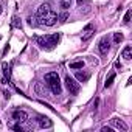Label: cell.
Masks as SVG:
<instances>
[{
  "label": "cell",
  "instance_id": "obj_13",
  "mask_svg": "<svg viewBox=\"0 0 132 132\" xmlns=\"http://www.w3.org/2000/svg\"><path fill=\"white\" fill-rule=\"evenodd\" d=\"M123 57H124L126 61H130V59H132V47H130V45L124 47V50H123Z\"/></svg>",
  "mask_w": 132,
  "mask_h": 132
},
{
  "label": "cell",
  "instance_id": "obj_10",
  "mask_svg": "<svg viewBox=\"0 0 132 132\" xmlns=\"http://www.w3.org/2000/svg\"><path fill=\"white\" fill-rule=\"evenodd\" d=\"M34 92H36V95H39V96H48V92L45 90V87H44L40 82H36V84H34Z\"/></svg>",
  "mask_w": 132,
  "mask_h": 132
},
{
  "label": "cell",
  "instance_id": "obj_5",
  "mask_svg": "<svg viewBox=\"0 0 132 132\" xmlns=\"http://www.w3.org/2000/svg\"><path fill=\"white\" fill-rule=\"evenodd\" d=\"M13 120L16 121V123H27L28 121V113L25 112V110H14L13 112Z\"/></svg>",
  "mask_w": 132,
  "mask_h": 132
},
{
  "label": "cell",
  "instance_id": "obj_14",
  "mask_svg": "<svg viewBox=\"0 0 132 132\" xmlns=\"http://www.w3.org/2000/svg\"><path fill=\"white\" fill-rule=\"evenodd\" d=\"M69 67H70L72 70H79V69L84 67V62H82V61H73V62H70Z\"/></svg>",
  "mask_w": 132,
  "mask_h": 132
},
{
  "label": "cell",
  "instance_id": "obj_25",
  "mask_svg": "<svg viewBox=\"0 0 132 132\" xmlns=\"http://www.w3.org/2000/svg\"><path fill=\"white\" fill-rule=\"evenodd\" d=\"M8 50H10V47L6 45V47H5V50H3V54H6V53H8Z\"/></svg>",
  "mask_w": 132,
  "mask_h": 132
},
{
  "label": "cell",
  "instance_id": "obj_7",
  "mask_svg": "<svg viewBox=\"0 0 132 132\" xmlns=\"http://www.w3.org/2000/svg\"><path fill=\"white\" fill-rule=\"evenodd\" d=\"M50 11H51V8H50V5H48V3L40 5V6H39V10H37V19H44Z\"/></svg>",
  "mask_w": 132,
  "mask_h": 132
},
{
  "label": "cell",
  "instance_id": "obj_20",
  "mask_svg": "<svg viewBox=\"0 0 132 132\" xmlns=\"http://www.w3.org/2000/svg\"><path fill=\"white\" fill-rule=\"evenodd\" d=\"M11 127H13V129H14L16 132H22V130H23V127H22V123H17V124H13Z\"/></svg>",
  "mask_w": 132,
  "mask_h": 132
},
{
  "label": "cell",
  "instance_id": "obj_15",
  "mask_svg": "<svg viewBox=\"0 0 132 132\" xmlns=\"http://www.w3.org/2000/svg\"><path fill=\"white\" fill-rule=\"evenodd\" d=\"M70 6H72V0H61V8L64 11H67Z\"/></svg>",
  "mask_w": 132,
  "mask_h": 132
},
{
  "label": "cell",
  "instance_id": "obj_16",
  "mask_svg": "<svg viewBox=\"0 0 132 132\" xmlns=\"http://www.w3.org/2000/svg\"><path fill=\"white\" fill-rule=\"evenodd\" d=\"M123 39H124L123 33H113V42H115V44H120Z\"/></svg>",
  "mask_w": 132,
  "mask_h": 132
},
{
  "label": "cell",
  "instance_id": "obj_22",
  "mask_svg": "<svg viewBox=\"0 0 132 132\" xmlns=\"http://www.w3.org/2000/svg\"><path fill=\"white\" fill-rule=\"evenodd\" d=\"M28 25H31V27H34V25H36V22H34V19H33V17H28Z\"/></svg>",
  "mask_w": 132,
  "mask_h": 132
},
{
  "label": "cell",
  "instance_id": "obj_9",
  "mask_svg": "<svg viewBox=\"0 0 132 132\" xmlns=\"http://www.w3.org/2000/svg\"><path fill=\"white\" fill-rule=\"evenodd\" d=\"M37 121H39V126H40L42 129H48V127H51V126H53L51 120H50V118H47V117H39V118H37Z\"/></svg>",
  "mask_w": 132,
  "mask_h": 132
},
{
  "label": "cell",
  "instance_id": "obj_12",
  "mask_svg": "<svg viewBox=\"0 0 132 132\" xmlns=\"http://www.w3.org/2000/svg\"><path fill=\"white\" fill-rule=\"evenodd\" d=\"M89 78H90V75H89V73H84V72H76V79H78L79 82H87V81H89Z\"/></svg>",
  "mask_w": 132,
  "mask_h": 132
},
{
  "label": "cell",
  "instance_id": "obj_8",
  "mask_svg": "<svg viewBox=\"0 0 132 132\" xmlns=\"http://www.w3.org/2000/svg\"><path fill=\"white\" fill-rule=\"evenodd\" d=\"M110 124L115 126L117 129H121V130H127V129H129L127 124H126L123 120H118V118H112V120H110Z\"/></svg>",
  "mask_w": 132,
  "mask_h": 132
},
{
  "label": "cell",
  "instance_id": "obj_23",
  "mask_svg": "<svg viewBox=\"0 0 132 132\" xmlns=\"http://www.w3.org/2000/svg\"><path fill=\"white\" fill-rule=\"evenodd\" d=\"M101 130H103V132H112V127H107V126H104Z\"/></svg>",
  "mask_w": 132,
  "mask_h": 132
},
{
  "label": "cell",
  "instance_id": "obj_26",
  "mask_svg": "<svg viewBox=\"0 0 132 132\" xmlns=\"http://www.w3.org/2000/svg\"><path fill=\"white\" fill-rule=\"evenodd\" d=\"M2 11H3V6H2V5H0V14H2Z\"/></svg>",
  "mask_w": 132,
  "mask_h": 132
},
{
  "label": "cell",
  "instance_id": "obj_1",
  "mask_svg": "<svg viewBox=\"0 0 132 132\" xmlns=\"http://www.w3.org/2000/svg\"><path fill=\"white\" fill-rule=\"evenodd\" d=\"M59 39H61V34H59V33L47 34V36H36V37H34L36 44H37L40 48H47V50H51L54 45H57Z\"/></svg>",
  "mask_w": 132,
  "mask_h": 132
},
{
  "label": "cell",
  "instance_id": "obj_17",
  "mask_svg": "<svg viewBox=\"0 0 132 132\" xmlns=\"http://www.w3.org/2000/svg\"><path fill=\"white\" fill-rule=\"evenodd\" d=\"M113 79H115V73H110L109 75V78H107V81H106V84H104V87L107 89V87H110L112 84H113Z\"/></svg>",
  "mask_w": 132,
  "mask_h": 132
},
{
  "label": "cell",
  "instance_id": "obj_19",
  "mask_svg": "<svg viewBox=\"0 0 132 132\" xmlns=\"http://www.w3.org/2000/svg\"><path fill=\"white\" fill-rule=\"evenodd\" d=\"M67 19H69V13L67 11H64L61 16H57V20H61V22H67Z\"/></svg>",
  "mask_w": 132,
  "mask_h": 132
},
{
  "label": "cell",
  "instance_id": "obj_6",
  "mask_svg": "<svg viewBox=\"0 0 132 132\" xmlns=\"http://www.w3.org/2000/svg\"><path fill=\"white\" fill-rule=\"evenodd\" d=\"M109 48H110V45H109V39H107V37H103V39L100 40V44H98V50H100V53H101V54H106V53L109 51Z\"/></svg>",
  "mask_w": 132,
  "mask_h": 132
},
{
  "label": "cell",
  "instance_id": "obj_18",
  "mask_svg": "<svg viewBox=\"0 0 132 132\" xmlns=\"http://www.w3.org/2000/svg\"><path fill=\"white\" fill-rule=\"evenodd\" d=\"M11 25H13L14 28H20V27H22V22H20V19H19L17 16H14V17H13V23H11Z\"/></svg>",
  "mask_w": 132,
  "mask_h": 132
},
{
  "label": "cell",
  "instance_id": "obj_24",
  "mask_svg": "<svg viewBox=\"0 0 132 132\" xmlns=\"http://www.w3.org/2000/svg\"><path fill=\"white\" fill-rule=\"evenodd\" d=\"M76 2H78V6H82V3H86L87 0H76Z\"/></svg>",
  "mask_w": 132,
  "mask_h": 132
},
{
  "label": "cell",
  "instance_id": "obj_11",
  "mask_svg": "<svg viewBox=\"0 0 132 132\" xmlns=\"http://www.w3.org/2000/svg\"><path fill=\"white\" fill-rule=\"evenodd\" d=\"M84 36H82V40H89L90 37H92V34H93V27L92 25H87L86 28H84Z\"/></svg>",
  "mask_w": 132,
  "mask_h": 132
},
{
  "label": "cell",
  "instance_id": "obj_3",
  "mask_svg": "<svg viewBox=\"0 0 132 132\" xmlns=\"http://www.w3.org/2000/svg\"><path fill=\"white\" fill-rule=\"evenodd\" d=\"M56 22H57V14L54 11H50L44 19H37V25L40 27H53L56 25Z\"/></svg>",
  "mask_w": 132,
  "mask_h": 132
},
{
  "label": "cell",
  "instance_id": "obj_21",
  "mask_svg": "<svg viewBox=\"0 0 132 132\" xmlns=\"http://www.w3.org/2000/svg\"><path fill=\"white\" fill-rule=\"evenodd\" d=\"M130 14H132V11L129 10V11L126 13V16H124V23H129V20H130Z\"/></svg>",
  "mask_w": 132,
  "mask_h": 132
},
{
  "label": "cell",
  "instance_id": "obj_4",
  "mask_svg": "<svg viewBox=\"0 0 132 132\" xmlns=\"http://www.w3.org/2000/svg\"><path fill=\"white\" fill-rule=\"evenodd\" d=\"M65 87H67V90L70 92V95H78L79 93V89H81L79 84L72 76H69V75L65 76Z\"/></svg>",
  "mask_w": 132,
  "mask_h": 132
},
{
  "label": "cell",
  "instance_id": "obj_2",
  "mask_svg": "<svg viewBox=\"0 0 132 132\" xmlns=\"http://www.w3.org/2000/svg\"><path fill=\"white\" fill-rule=\"evenodd\" d=\"M45 82L48 84V87L51 89L53 95H61L62 87H61V81H59V75L56 72H50L45 75Z\"/></svg>",
  "mask_w": 132,
  "mask_h": 132
}]
</instances>
